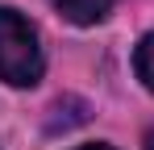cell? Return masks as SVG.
I'll use <instances>...</instances> for the list:
<instances>
[{
	"label": "cell",
	"instance_id": "6da1fadb",
	"mask_svg": "<svg viewBox=\"0 0 154 150\" xmlns=\"http://www.w3.org/2000/svg\"><path fill=\"white\" fill-rule=\"evenodd\" d=\"M0 79L13 88H29L42 79L38 29L13 8H0Z\"/></svg>",
	"mask_w": 154,
	"mask_h": 150
},
{
	"label": "cell",
	"instance_id": "7a4b0ae2",
	"mask_svg": "<svg viewBox=\"0 0 154 150\" xmlns=\"http://www.w3.org/2000/svg\"><path fill=\"white\" fill-rule=\"evenodd\" d=\"M50 4L67 21H75V25H96V21H104L108 8H112V0H50Z\"/></svg>",
	"mask_w": 154,
	"mask_h": 150
},
{
	"label": "cell",
	"instance_id": "3957f363",
	"mask_svg": "<svg viewBox=\"0 0 154 150\" xmlns=\"http://www.w3.org/2000/svg\"><path fill=\"white\" fill-rule=\"evenodd\" d=\"M133 67H137V79L146 83V88H154V29L137 42V54H133Z\"/></svg>",
	"mask_w": 154,
	"mask_h": 150
},
{
	"label": "cell",
	"instance_id": "277c9868",
	"mask_svg": "<svg viewBox=\"0 0 154 150\" xmlns=\"http://www.w3.org/2000/svg\"><path fill=\"white\" fill-rule=\"evenodd\" d=\"M146 150H154V129H150V133H146Z\"/></svg>",
	"mask_w": 154,
	"mask_h": 150
},
{
	"label": "cell",
	"instance_id": "5b68a950",
	"mask_svg": "<svg viewBox=\"0 0 154 150\" xmlns=\"http://www.w3.org/2000/svg\"><path fill=\"white\" fill-rule=\"evenodd\" d=\"M79 150H112V146H79Z\"/></svg>",
	"mask_w": 154,
	"mask_h": 150
}]
</instances>
